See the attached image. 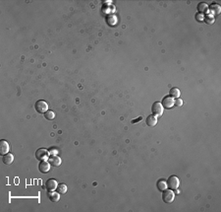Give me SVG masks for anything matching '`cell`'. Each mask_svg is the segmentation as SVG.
Instances as JSON below:
<instances>
[{
	"instance_id": "6da1fadb",
	"label": "cell",
	"mask_w": 221,
	"mask_h": 212,
	"mask_svg": "<svg viewBox=\"0 0 221 212\" xmlns=\"http://www.w3.org/2000/svg\"><path fill=\"white\" fill-rule=\"evenodd\" d=\"M166 182H167V187H169L170 190H178V187L180 185V179H178V177H176V176L169 177Z\"/></svg>"
},
{
	"instance_id": "7a4b0ae2",
	"label": "cell",
	"mask_w": 221,
	"mask_h": 212,
	"mask_svg": "<svg viewBox=\"0 0 221 212\" xmlns=\"http://www.w3.org/2000/svg\"><path fill=\"white\" fill-rule=\"evenodd\" d=\"M35 111H37L38 114H45L47 111H48V104L43 101V100H38V101L35 103L34 105Z\"/></svg>"
},
{
	"instance_id": "3957f363",
	"label": "cell",
	"mask_w": 221,
	"mask_h": 212,
	"mask_svg": "<svg viewBox=\"0 0 221 212\" xmlns=\"http://www.w3.org/2000/svg\"><path fill=\"white\" fill-rule=\"evenodd\" d=\"M162 199L165 203H171L175 199V193L172 190H164L162 192Z\"/></svg>"
},
{
	"instance_id": "277c9868",
	"label": "cell",
	"mask_w": 221,
	"mask_h": 212,
	"mask_svg": "<svg viewBox=\"0 0 221 212\" xmlns=\"http://www.w3.org/2000/svg\"><path fill=\"white\" fill-rule=\"evenodd\" d=\"M163 111H164V108L160 103H158V102L153 103V105L151 107V113H152L153 116H156V117L161 116L162 114H163Z\"/></svg>"
},
{
	"instance_id": "5b68a950",
	"label": "cell",
	"mask_w": 221,
	"mask_h": 212,
	"mask_svg": "<svg viewBox=\"0 0 221 212\" xmlns=\"http://www.w3.org/2000/svg\"><path fill=\"white\" fill-rule=\"evenodd\" d=\"M49 154L50 153L48 150H46L44 148H39L35 152V158H37L38 161H43V160H46V159L49 157Z\"/></svg>"
},
{
	"instance_id": "8992f818",
	"label": "cell",
	"mask_w": 221,
	"mask_h": 212,
	"mask_svg": "<svg viewBox=\"0 0 221 212\" xmlns=\"http://www.w3.org/2000/svg\"><path fill=\"white\" fill-rule=\"evenodd\" d=\"M161 105L163 106V108H165V109H171V108L174 107V105H175V100H174V98H172V97L167 96L162 100Z\"/></svg>"
},
{
	"instance_id": "52a82bcc",
	"label": "cell",
	"mask_w": 221,
	"mask_h": 212,
	"mask_svg": "<svg viewBox=\"0 0 221 212\" xmlns=\"http://www.w3.org/2000/svg\"><path fill=\"white\" fill-rule=\"evenodd\" d=\"M50 166H51V165H50L48 161H46V160L40 161L39 164H38V170H39L40 173H43V174L48 173L50 171Z\"/></svg>"
},
{
	"instance_id": "ba28073f",
	"label": "cell",
	"mask_w": 221,
	"mask_h": 212,
	"mask_svg": "<svg viewBox=\"0 0 221 212\" xmlns=\"http://www.w3.org/2000/svg\"><path fill=\"white\" fill-rule=\"evenodd\" d=\"M10 150V144H9L6 140H1L0 141V154L5 155L9 153Z\"/></svg>"
},
{
	"instance_id": "9c48e42d",
	"label": "cell",
	"mask_w": 221,
	"mask_h": 212,
	"mask_svg": "<svg viewBox=\"0 0 221 212\" xmlns=\"http://www.w3.org/2000/svg\"><path fill=\"white\" fill-rule=\"evenodd\" d=\"M45 187H46L47 190H48V191L55 190L58 187V182H56L55 179H47L46 182H45Z\"/></svg>"
},
{
	"instance_id": "30bf717a",
	"label": "cell",
	"mask_w": 221,
	"mask_h": 212,
	"mask_svg": "<svg viewBox=\"0 0 221 212\" xmlns=\"http://www.w3.org/2000/svg\"><path fill=\"white\" fill-rule=\"evenodd\" d=\"M47 197L51 202H58L59 199H60V193L59 192H55V191H48L47 193Z\"/></svg>"
},
{
	"instance_id": "8fae6325",
	"label": "cell",
	"mask_w": 221,
	"mask_h": 212,
	"mask_svg": "<svg viewBox=\"0 0 221 212\" xmlns=\"http://www.w3.org/2000/svg\"><path fill=\"white\" fill-rule=\"evenodd\" d=\"M48 162L53 167H58L61 165V159L57 155H53L50 158H48Z\"/></svg>"
},
{
	"instance_id": "7c38bea8",
	"label": "cell",
	"mask_w": 221,
	"mask_h": 212,
	"mask_svg": "<svg viewBox=\"0 0 221 212\" xmlns=\"http://www.w3.org/2000/svg\"><path fill=\"white\" fill-rule=\"evenodd\" d=\"M14 161V156L13 154H10V153H7V154L3 155V158H2V162L4 163L5 165H10L13 163Z\"/></svg>"
},
{
	"instance_id": "4fadbf2b",
	"label": "cell",
	"mask_w": 221,
	"mask_h": 212,
	"mask_svg": "<svg viewBox=\"0 0 221 212\" xmlns=\"http://www.w3.org/2000/svg\"><path fill=\"white\" fill-rule=\"evenodd\" d=\"M156 123H157V119H156V116H147L146 119V124L150 126V127H152V126L156 125Z\"/></svg>"
},
{
	"instance_id": "5bb4252c",
	"label": "cell",
	"mask_w": 221,
	"mask_h": 212,
	"mask_svg": "<svg viewBox=\"0 0 221 212\" xmlns=\"http://www.w3.org/2000/svg\"><path fill=\"white\" fill-rule=\"evenodd\" d=\"M156 187L159 190L163 191L164 190H166L167 188V182L164 181V179H159L157 182V184H156Z\"/></svg>"
},
{
	"instance_id": "9a60e30c",
	"label": "cell",
	"mask_w": 221,
	"mask_h": 212,
	"mask_svg": "<svg viewBox=\"0 0 221 212\" xmlns=\"http://www.w3.org/2000/svg\"><path fill=\"white\" fill-rule=\"evenodd\" d=\"M170 97H172V98H177L178 99L180 95H181V92H180V90L178 88H172V89L170 90Z\"/></svg>"
},
{
	"instance_id": "2e32d148",
	"label": "cell",
	"mask_w": 221,
	"mask_h": 212,
	"mask_svg": "<svg viewBox=\"0 0 221 212\" xmlns=\"http://www.w3.org/2000/svg\"><path fill=\"white\" fill-rule=\"evenodd\" d=\"M207 10H208V7H207V5H206V3H199V6H197V11H199L200 14L206 13Z\"/></svg>"
},
{
	"instance_id": "e0dca14e",
	"label": "cell",
	"mask_w": 221,
	"mask_h": 212,
	"mask_svg": "<svg viewBox=\"0 0 221 212\" xmlns=\"http://www.w3.org/2000/svg\"><path fill=\"white\" fill-rule=\"evenodd\" d=\"M56 190H57V192H59L60 194H64L67 192V185L65 184H61V185H58L57 188H56Z\"/></svg>"
},
{
	"instance_id": "ac0fdd59",
	"label": "cell",
	"mask_w": 221,
	"mask_h": 212,
	"mask_svg": "<svg viewBox=\"0 0 221 212\" xmlns=\"http://www.w3.org/2000/svg\"><path fill=\"white\" fill-rule=\"evenodd\" d=\"M44 116H45V119H48V120H52V119H54V117H55V114L53 113L52 111H47L45 114H44Z\"/></svg>"
},
{
	"instance_id": "d6986e66",
	"label": "cell",
	"mask_w": 221,
	"mask_h": 212,
	"mask_svg": "<svg viewBox=\"0 0 221 212\" xmlns=\"http://www.w3.org/2000/svg\"><path fill=\"white\" fill-rule=\"evenodd\" d=\"M210 10H212L213 12L215 13V14H219L220 13V6L218 4H216V3H214V4H212L211 6H210Z\"/></svg>"
},
{
	"instance_id": "ffe728a7",
	"label": "cell",
	"mask_w": 221,
	"mask_h": 212,
	"mask_svg": "<svg viewBox=\"0 0 221 212\" xmlns=\"http://www.w3.org/2000/svg\"><path fill=\"white\" fill-rule=\"evenodd\" d=\"M203 20H205V22L207 23V24H213L214 23V17L212 15H206L205 18Z\"/></svg>"
},
{
	"instance_id": "44dd1931",
	"label": "cell",
	"mask_w": 221,
	"mask_h": 212,
	"mask_svg": "<svg viewBox=\"0 0 221 212\" xmlns=\"http://www.w3.org/2000/svg\"><path fill=\"white\" fill-rule=\"evenodd\" d=\"M175 105H176V107H182V105H183L182 99H177L175 101Z\"/></svg>"
},
{
	"instance_id": "7402d4cb",
	"label": "cell",
	"mask_w": 221,
	"mask_h": 212,
	"mask_svg": "<svg viewBox=\"0 0 221 212\" xmlns=\"http://www.w3.org/2000/svg\"><path fill=\"white\" fill-rule=\"evenodd\" d=\"M197 19H199V21H203V17H202V15H199V16L197 15Z\"/></svg>"
},
{
	"instance_id": "603a6c76",
	"label": "cell",
	"mask_w": 221,
	"mask_h": 212,
	"mask_svg": "<svg viewBox=\"0 0 221 212\" xmlns=\"http://www.w3.org/2000/svg\"><path fill=\"white\" fill-rule=\"evenodd\" d=\"M141 117H138L137 120H133L132 123H137V122H138V120H141Z\"/></svg>"
}]
</instances>
